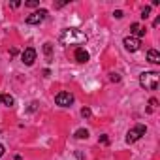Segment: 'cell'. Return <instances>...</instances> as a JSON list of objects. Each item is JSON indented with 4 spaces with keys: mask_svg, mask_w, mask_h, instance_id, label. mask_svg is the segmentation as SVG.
<instances>
[{
    "mask_svg": "<svg viewBox=\"0 0 160 160\" xmlns=\"http://www.w3.org/2000/svg\"><path fill=\"white\" fill-rule=\"evenodd\" d=\"M58 42L62 45H83L87 42V34L77 28H64L58 36Z\"/></svg>",
    "mask_w": 160,
    "mask_h": 160,
    "instance_id": "cell-1",
    "label": "cell"
},
{
    "mask_svg": "<svg viewBox=\"0 0 160 160\" xmlns=\"http://www.w3.org/2000/svg\"><path fill=\"white\" fill-rule=\"evenodd\" d=\"M160 81V73L158 72H143L139 75V85L147 91H156Z\"/></svg>",
    "mask_w": 160,
    "mask_h": 160,
    "instance_id": "cell-2",
    "label": "cell"
},
{
    "mask_svg": "<svg viewBox=\"0 0 160 160\" xmlns=\"http://www.w3.org/2000/svg\"><path fill=\"white\" fill-rule=\"evenodd\" d=\"M145 132H147V128H145L143 124H136L134 128L128 130V134H126V141H128V143H134V141H138L141 136H145Z\"/></svg>",
    "mask_w": 160,
    "mask_h": 160,
    "instance_id": "cell-3",
    "label": "cell"
},
{
    "mask_svg": "<svg viewBox=\"0 0 160 160\" xmlns=\"http://www.w3.org/2000/svg\"><path fill=\"white\" fill-rule=\"evenodd\" d=\"M55 102H57V106H60V108H68V106L73 104V94L62 91V92H58V94L55 96Z\"/></svg>",
    "mask_w": 160,
    "mask_h": 160,
    "instance_id": "cell-4",
    "label": "cell"
},
{
    "mask_svg": "<svg viewBox=\"0 0 160 160\" xmlns=\"http://www.w3.org/2000/svg\"><path fill=\"white\" fill-rule=\"evenodd\" d=\"M45 17H47V10L42 8V10H38V12H34L27 17V25H40Z\"/></svg>",
    "mask_w": 160,
    "mask_h": 160,
    "instance_id": "cell-5",
    "label": "cell"
},
{
    "mask_svg": "<svg viewBox=\"0 0 160 160\" xmlns=\"http://www.w3.org/2000/svg\"><path fill=\"white\" fill-rule=\"evenodd\" d=\"M122 43H124V49H126V51H132V53L141 47V40H139V38H134V36H126Z\"/></svg>",
    "mask_w": 160,
    "mask_h": 160,
    "instance_id": "cell-6",
    "label": "cell"
},
{
    "mask_svg": "<svg viewBox=\"0 0 160 160\" xmlns=\"http://www.w3.org/2000/svg\"><path fill=\"white\" fill-rule=\"evenodd\" d=\"M21 60H23L27 66H32L34 60H36V49H34V47H27V49L23 51V55H21Z\"/></svg>",
    "mask_w": 160,
    "mask_h": 160,
    "instance_id": "cell-7",
    "label": "cell"
},
{
    "mask_svg": "<svg viewBox=\"0 0 160 160\" xmlns=\"http://www.w3.org/2000/svg\"><path fill=\"white\" fill-rule=\"evenodd\" d=\"M73 57H75L77 62H87V60H89V51H87L85 47H77L75 53H73Z\"/></svg>",
    "mask_w": 160,
    "mask_h": 160,
    "instance_id": "cell-8",
    "label": "cell"
},
{
    "mask_svg": "<svg viewBox=\"0 0 160 160\" xmlns=\"http://www.w3.org/2000/svg\"><path fill=\"white\" fill-rule=\"evenodd\" d=\"M130 32H132L134 38H141V36H145V28H141L138 23H132V25H130Z\"/></svg>",
    "mask_w": 160,
    "mask_h": 160,
    "instance_id": "cell-9",
    "label": "cell"
},
{
    "mask_svg": "<svg viewBox=\"0 0 160 160\" xmlns=\"http://www.w3.org/2000/svg\"><path fill=\"white\" fill-rule=\"evenodd\" d=\"M147 60H149L151 64H160V55H158V51H156V49H149V51H147Z\"/></svg>",
    "mask_w": 160,
    "mask_h": 160,
    "instance_id": "cell-10",
    "label": "cell"
},
{
    "mask_svg": "<svg viewBox=\"0 0 160 160\" xmlns=\"http://www.w3.org/2000/svg\"><path fill=\"white\" fill-rule=\"evenodd\" d=\"M73 138H77V139H87V138H89V130H85V128H79V130L73 134Z\"/></svg>",
    "mask_w": 160,
    "mask_h": 160,
    "instance_id": "cell-11",
    "label": "cell"
},
{
    "mask_svg": "<svg viewBox=\"0 0 160 160\" xmlns=\"http://www.w3.org/2000/svg\"><path fill=\"white\" fill-rule=\"evenodd\" d=\"M2 104H4V106H8V108H13L15 100H13L10 94H2Z\"/></svg>",
    "mask_w": 160,
    "mask_h": 160,
    "instance_id": "cell-12",
    "label": "cell"
},
{
    "mask_svg": "<svg viewBox=\"0 0 160 160\" xmlns=\"http://www.w3.org/2000/svg\"><path fill=\"white\" fill-rule=\"evenodd\" d=\"M43 53L47 55V57H51V53H53V43H43Z\"/></svg>",
    "mask_w": 160,
    "mask_h": 160,
    "instance_id": "cell-13",
    "label": "cell"
},
{
    "mask_svg": "<svg viewBox=\"0 0 160 160\" xmlns=\"http://www.w3.org/2000/svg\"><path fill=\"white\" fill-rule=\"evenodd\" d=\"M25 6H28V8H36V6H40V0H28V2H25Z\"/></svg>",
    "mask_w": 160,
    "mask_h": 160,
    "instance_id": "cell-14",
    "label": "cell"
},
{
    "mask_svg": "<svg viewBox=\"0 0 160 160\" xmlns=\"http://www.w3.org/2000/svg\"><path fill=\"white\" fill-rule=\"evenodd\" d=\"M98 141H100V143H102V145H108V143H109V138H108V136H106V134H102V136H100V138H98Z\"/></svg>",
    "mask_w": 160,
    "mask_h": 160,
    "instance_id": "cell-15",
    "label": "cell"
},
{
    "mask_svg": "<svg viewBox=\"0 0 160 160\" xmlns=\"http://www.w3.org/2000/svg\"><path fill=\"white\" fill-rule=\"evenodd\" d=\"M81 115H83L85 119H89V117H91L92 113H91V109H89V108H83V109H81Z\"/></svg>",
    "mask_w": 160,
    "mask_h": 160,
    "instance_id": "cell-16",
    "label": "cell"
},
{
    "mask_svg": "<svg viewBox=\"0 0 160 160\" xmlns=\"http://www.w3.org/2000/svg\"><path fill=\"white\" fill-rule=\"evenodd\" d=\"M149 13H151V8H145V10L141 12V19H147V17H149Z\"/></svg>",
    "mask_w": 160,
    "mask_h": 160,
    "instance_id": "cell-17",
    "label": "cell"
},
{
    "mask_svg": "<svg viewBox=\"0 0 160 160\" xmlns=\"http://www.w3.org/2000/svg\"><path fill=\"white\" fill-rule=\"evenodd\" d=\"M109 79H111V81H121V77H119V73H111V77H109Z\"/></svg>",
    "mask_w": 160,
    "mask_h": 160,
    "instance_id": "cell-18",
    "label": "cell"
},
{
    "mask_svg": "<svg viewBox=\"0 0 160 160\" xmlns=\"http://www.w3.org/2000/svg\"><path fill=\"white\" fill-rule=\"evenodd\" d=\"M75 156H77L79 160H85V154H83L81 151H75Z\"/></svg>",
    "mask_w": 160,
    "mask_h": 160,
    "instance_id": "cell-19",
    "label": "cell"
},
{
    "mask_svg": "<svg viewBox=\"0 0 160 160\" xmlns=\"http://www.w3.org/2000/svg\"><path fill=\"white\" fill-rule=\"evenodd\" d=\"M113 15H115V17H117V19H121V17H122V12H121V10H117V12H115V13H113Z\"/></svg>",
    "mask_w": 160,
    "mask_h": 160,
    "instance_id": "cell-20",
    "label": "cell"
},
{
    "mask_svg": "<svg viewBox=\"0 0 160 160\" xmlns=\"http://www.w3.org/2000/svg\"><path fill=\"white\" fill-rule=\"evenodd\" d=\"M149 104H151V106H152V108H156V104H158V102H156V100H154V98H151V100H149Z\"/></svg>",
    "mask_w": 160,
    "mask_h": 160,
    "instance_id": "cell-21",
    "label": "cell"
},
{
    "mask_svg": "<svg viewBox=\"0 0 160 160\" xmlns=\"http://www.w3.org/2000/svg\"><path fill=\"white\" fill-rule=\"evenodd\" d=\"M36 106H38V104H36V102H32V104H30V108H28V111H34V109H36Z\"/></svg>",
    "mask_w": 160,
    "mask_h": 160,
    "instance_id": "cell-22",
    "label": "cell"
},
{
    "mask_svg": "<svg viewBox=\"0 0 160 160\" xmlns=\"http://www.w3.org/2000/svg\"><path fill=\"white\" fill-rule=\"evenodd\" d=\"M2 154H4V145L0 143V158H2Z\"/></svg>",
    "mask_w": 160,
    "mask_h": 160,
    "instance_id": "cell-23",
    "label": "cell"
},
{
    "mask_svg": "<svg viewBox=\"0 0 160 160\" xmlns=\"http://www.w3.org/2000/svg\"><path fill=\"white\" fill-rule=\"evenodd\" d=\"M0 104H2V94H0Z\"/></svg>",
    "mask_w": 160,
    "mask_h": 160,
    "instance_id": "cell-24",
    "label": "cell"
}]
</instances>
